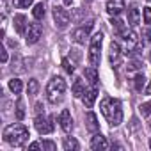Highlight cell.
<instances>
[{
  "mask_svg": "<svg viewBox=\"0 0 151 151\" xmlns=\"http://www.w3.org/2000/svg\"><path fill=\"white\" fill-rule=\"evenodd\" d=\"M101 114L105 116V119L109 121L110 126H119L123 123V109H121V101L116 98H105L100 105Z\"/></svg>",
  "mask_w": 151,
  "mask_h": 151,
  "instance_id": "6da1fadb",
  "label": "cell"
},
{
  "mask_svg": "<svg viewBox=\"0 0 151 151\" xmlns=\"http://www.w3.org/2000/svg\"><path fill=\"white\" fill-rule=\"evenodd\" d=\"M29 137V128L25 124H9L4 130V140L14 147H22Z\"/></svg>",
  "mask_w": 151,
  "mask_h": 151,
  "instance_id": "7a4b0ae2",
  "label": "cell"
},
{
  "mask_svg": "<svg viewBox=\"0 0 151 151\" xmlns=\"http://www.w3.org/2000/svg\"><path fill=\"white\" fill-rule=\"evenodd\" d=\"M64 93H66V80L60 78V77H53L48 82V86H46V98H48V101L53 103V105L60 103L62 98H64Z\"/></svg>",
  "mask_w": 151,
  "mask_h": 151,
  "instance_id": "3957f363",
  "label": "cell"
},
{
  "mask_svg": "<svg viewBox=\"0 0 151 151\" xmlns=\"http://www.w3.org/2000/svg\"><path fill=\"white\" fill-rule=\"evenodd\" d=\"M101 41H103V34L101 32H96L93 37H91V45H89V62L91 66H98L100 64V50H101Z\"/></svg>",
  "mask_w": 151,
  "mask_h": 151,
  "instance_id": "277c9868",
  "label": "cell"
},
{
  "mask_svg": "<svg viewBox=\"0 0 151 151\" xmlns=\"http://www.w3.org/2000/svg\"><path fill=\"white\" fill-rule=\"evenodd\" d=\"M53 22H55V27L59 30H64V29H68V25L71 22V16H69V13L64 7L55 6L53 7Z\"/></svg>",
  "mask_w": 151,
  "mask_h": 151,
  "instance_id": "5b68a950",
  "label": "cell"
},
{
  "mask_svg": "<svg viewBox=\"0 0 151 151\" xmlns=\"http://www.w3.org/2000/svg\"><path fill=\"white\" fill-rule=\"evenodd\" d=\"M93 27H94V22H93V20H89L86 25L78 27L77 30H75V32L71 34V39H73L75 43H78V45H86V39L89 37V34H91Z\"/></svg>",
  "mask_w": 151,
  "mask_h": 151,
  "instance_id": "8992f818",
  "label": "cell"
},
{
  "mask_svg": "<svg viewBox=\"0 0 151 151\" xmlns=\"http://www.w3.org/2000/svg\"><path fill=\"white\" fill-rule=\"evenodd\" d=\"M119 36H121L123 41H124V53H132V52H135V46H137V43H139L137 34H135L133 30L124 29V30L119 32Z\"/></svg>",
  "mask_w": 151,
  "mask_h": 151,
  "instance_id": "52a82bcc",
  "label": "cell"
},
{
  "mask_svg": "<svg viewBox=\"0 0 151 151\" xmlns=\"http://www.w3.org/2000/svg\"><path fill=\"white\" fill-rule=\"evenodd\" d=\"M34 126L36 130L41 133V135H46V133H52L53 132V117H45V116H37L34 119Z\"/></svg>",
  "mask_w": 151,
  "mask_h": 151,
  "instance_id": "ba28073f",
  "label": "cell"
},
{
  "mask_svg": "<svg viewBox=\"0 0 151 151\" xmlns=\"http://www.w3.org/2000/svg\"><path fill=\"white\" fill-rule=\"evenodd\" d=\"M41 34H43V29H41L39 23H29V29H27V32H25V41H27L29 45H34V43L39 41Z\"/></svg>",
  "mask_w": 151,
  "mask_h": 151,
  "instance_id": "9c48e42d",
  "label": "cell"
},
{
  "mask_svg": "<svg viewBox=\"0 0 151 151\" xmlns=\"http://www.w3.org/2000/svg\"><path fill=\"white\" fill-rule=\"evenodd\" d=\"M91 149H94V151H105V149H109V140H107V137H103L101 133H94V137L91 139Z\"/></svg>",
  "mask_w": 151,
  "mask_h": 151,
  "instance_id": "30bf717a",
  "label": "cell"
},
{
  "mask_svg": "<svg viewBox=\"0 0 151 151\" xmlns=\"http://www.w3.org/2000/svg\"><path fill=\"white\" fill-rule=\"evenodd\" d=\"M123 9H124V0H109V2H107V13L110 16L121 14Z\"/></svg>",
  "mask_w": 151,
  "mask_h": 151,
  "instance_id": "8fae6325",
  "label": "cell"
},
{
  "mask_svg": "<svg viewBox=\"0 0 151 151\" xmlns=\"http://www.w3.org/2000/svg\"><path fill=\"white\" fill-rule=\"evenodd\" d=\"M59 123H60V128H62L66 133L71 132V128H73V119H71V114H69L68 109H64V110L60 112V116H59Z\"/></svg>",
  "mask_w": 151,
  "mask_h": 151,
  "instance_id": "7c38bea8",
  "label": "cell"
},
{
  "mask_svg": "<svg viewBox=\"0 0 151 151\" xmlns=\"http://www.w3.org/2000/svg\"><path fill=\"white\" fill-rule=\"evenodd\" d=\"M96 98H98V89H96V86H93V87H91L89 91H86V93H84V96H82L84 105H86L87 109H93V105H94Z\"/></svg>",
  "mask_w": 151,
  "mask_h": 151,
  "instance_id": "4fadbf2b",
  "label": "cell"
},
{
  "mask_svg": "<svg viewBox=\"0 0 151 151\" xmlns=\"http://www.w3.org/2000/svg\"><path fill=\"white\" fill-rule=\"evenodd\" d=\"M86 126H87V130H89L91 133H96V132L100 130L98 116H96L94 112H87V116H86Z\"/></svg>",
  "mask_w": 151,
  "mask_h": 151,
  "instance_id": "5bb4252c",
  "label": "cell"
},
{
  "mask_svg": "<svg viewBox=\"0 0 151 151\" xmlns=\"http://www.w3.org/2000/svg\"><path fill=\"white\" fill-rule=\"evenodd\" d=\"M119 57H121V46H119V43L112 41L110 43V48H109V59H110L112 64H117L119 62Z\"/></svg>",
  "mask_w": 151,
  "mask_h": 151,
  "instance_id": "9a60e30c",
  "label": "cell"
},
{
  "mask_svg": "<svg viewBox=\"0 0 151 151\" xmlns=\"http://www.w3.org/2000/svg\"><path fill=\"white\" fill-rule=\"evenodd\" d=\"M14 29L18 34H25L27 29H29V23H27V18L23 14H16L14 16Z\"/></svg>",
  "mask_w": 151,
  "mask_h": 151,
  "instance_id": "2e32d148",
  "label": "cell"
},
{
  "mask_svg": "<svg viewBox=\"0 0 151 151\" xmlns=\"http://www.w3.org/2000/svg\"><path fill=\"white\" fill-rule=\"evenodd\" d=\"M84 77H86V80H87L91 86H96V84H98V71H96L94 66L84 69Z\"/></svg>",
  "mask_w": 151,
  "mask_h": 151,
  "instance_id": "e0dca14e",
  "label": "cell"
},
{
  "mask_svg": "<svg viewBox=\"0 0 151 151\" xmlns=\"http://www.w3.org/2000/svg\"><path fill=\"white\" fill-rule=\"evenodd\" d=\"M128 23H130L132 27H137V25L140 23V13H139L137 7H130V9H128Z\"/></svg>",
  "mask_w": 151,
  "mask_h": 151,
  "instance_id": "ac0fdd59",
  "label": "cell"
},
{
  "mask_svg": "<svg viewBox=\"0 0 151 151\" xmlns=\"http://www.w3.org/2000/svg\"><path fill=\"white\" fill-rule=\"evenodd\" d=\"M71 93H73V96H75V98H80V96H84V82H82V78H77V80L73 82Z\"/></svg>",
  "mask_w": 151,
  "mask_h": 151,
  "instance_id": "d6986e66",
  "label": "cell"
},
{
  "mask_svg": "<svg viewBox=\"0 0 151 151\" xmlns=\"http://www.w3.org/2000/svg\"><path fill=\"white\" fill-rule=\"evenodd\" d=\"M62 146H64V151H77V149L80 147V146H78V142L75 140L73 137H66Z\"/></svg>",
  "mask_w": 151,
  "mask_h": 151,
  "instance_id": "ffe728a7",
  "label": "cell"
},
{
  "mask_svg": "<svg viewBox=\"0 0 151 151\" xmlns=\"http://www.w3.org/2000/svg\"><path fill=\"white\" fill-rule=\"evenodd\" d=\"M144 86H146V78H144V75H142V73L135 75V78H133V87H135V91H137V93H140V91L144 89Z\"/></svg>",
  "mask_w": 151,
  "mask_h": 151,
  "instance_id": "44dd1931",
  "label": "cell"
},
{
  "mask_svg": "<svg viewBox=\"0 0 151 151\" xmlns=\"http://www.w3.org/2000/svg\"><path fill=\"white\" fill-rule=\"evenodd\" d=\"M22 87H23L22 80H18V78H13V80H9V89H11L14 94H20V93H22Z\"/></svg>",
  "mask_w": 151,
  "mask_h": 151,
  "instance_id": "7402d4cb",
  "label": "cell"
},
{
  "mask_svg": "<svg viewBox=\"0 0 151 151\" xmlns=\"http://www.w3.org/2000/svg\"><path fill=\"white\" fill-rule=\"evenodd\" d=\"M27 91H29V94H30V96L37 94V91H39V82H37V78H30V80H29Z\"/></svg>",
  "mask_w": 151,
  "mask_h": 151,
  "instance_id": "603a6c76",
  "label": "cell"
},
{
  "mask_svg": "<svg viewBox=\"0 0 151 151\" xmlns=\"http://www.w3.org/2000/svg\"><path fill=\"white\" fill-rule=\"evenodd\" d=\"M32 14H34L36 20H43L45 18V6L43 4H36L34 9H32Z\"/></svg>",
  "mask_w": 151,
  "mask_h": 151,
  "instance_id": "cb8c5ba5",
  "label": "cell"
},
{
  "mask_svg": "<svg viewBox=\"0 0 151 151\" xmlns=\"http://www.w3.org/2000/svg\"><path fill=\"white\" fill-rule=\"evenodd\" d=\"M139 112H140L144 117H149V116H151V101H149V103H142V105L139 107Z\"/></svg>",
  "mask_w": 151,
  "mask_h": 151,
  "instance_id": "d4e9b609",
  "label": "cell"
},
{
  "mask_svg": "<svg viewBox=\"0 0 151 151\" xmlns=\"http://www.w3.org/2000/svg\"><path fill=\"white\" fill-rule=\"evenodd\" d=\"M16 117H18L20 121L25 117V110H23V101H22V100H18V103H16Z\"/></svg>",
  "mask_w": 151,
  "mask_h": 151,
  "instance_id": "484cf974",
  "label": "cell"
},
{
  "mask_svg": "<svg viewBox=\"0 0 151 151\" xmlns=\"http://www.w3.org/2000/svg\"><path fill=\"white\" fill-rule=\"evenodd\" d=\"M32 2H34V0H13L14 7H20V9H25V7H29Z\"/></svg>",
  "mask_w": 151,
  "mask_h": 151,
  "instance_id": "4316f807",
  "label": "cell"
},
{
  "mask_svg": "<svg viewBox=\"0 0 151 151\" xmlns=\"http://www.w3.org/2000/svg\"><path fill=\"white\" fill-rule=\"evenodd\" d=\"M142 66H144V64H142L140 60H132V62L126 66V69H128V71H137V69H142Z\"/></svg>",
  "mask_w": 151,
  "mask_h": 151,
  "instance_id": "83f0119b",
  "label": "cell"
},
{
  "mask_svg": "<svg viewBox=\"0 0 151 151\" xmlns=\"http://www.w3.org/2000/svg\"><path fill=\"white\" fill-rule=\"evenodd\" d=\"M62 68H64V71H66L68 75H71V73L75 71V66H73L68 59H62Z\"/></svg>",
  "mask_w": 151,
  "mask_h": 151,
  "instance_id": "f1b7e54d",
  "label": "cell"
},
{
  "mask_svg": "<svg viewBox=\"0 0 151 151\" xmlns=\"http://www.w3.org/2000/svg\"><path fill=\"white\" fill-rule=\"evenodd\" d=\"M110 23H112V27H114L117 32H121V30H124V29H126V27L123 25V22H121V20H117V18H112V22H110Z\"/></svg>",
  "mask_w": 151,
  "mask_h": 151,
  "instance_id": "f546056e",
  "label": "cell"
},
{
  "mask_svg": "<svg viewBox=\"0 0 151 151\" xmlns=\"http://www.w3.org/2000/svg\"><path fill=\"white\" fill-rule=\"evenodd\" d=\"M41 147H43V149H46V151H55V149H57L55 142H52V140H43Z\"/></svg>",
  "mask_w": 151,
  "mask_h": 151,
  "instance_id": "4dcf8cb0",
  "label": "cell"
},
{
  "mask_svg": "<svg viewBox=\"0 0 151 151\" xmlns=\"http://www.w3.org/2000/svg\"><path fill=\"white\" fill-rule=\"evenodd\" d=\"M142 16H144V23L151 25V7H144V11H142Z\"/></svg>",
  "mask_w": 151,
  "mask_h": 151,
  "instance_id": "1f68e13d",
  "label": "cell"
},
{
  "mask_svg": "<svg viewBox=\"0 0 151 151\" xmlns=\"http://www.w3.org/2000/svg\"><path fill=\"white\" fill-rule=\"evenodd\" d=\"M29 149H30V151H36V149H41V144H39V142H32V144L29 146Z\"/></svg>",
  "mask_w": 151,
  "mask_h": 151,
  "instance_id": "d6a6232c",
  "label": "cell"
},
{
  "mask_svg": "<svg viewBox=\"0 0 151 151\" xmlns=\"http://www.w3.org/2000/svg\"><path fill=\"white\" fill-rule=\"evenodd\" d=\"M2 62H4V64L7 62V52H6V50H2Z\"/></svg>",
  "mask_w": 151,
  "mask_h": 151,
  "instance_id": "836d02e7",
  "label": "cell"
},
{
  "mask_svg": "<svg viewBox=\"0 0 151 151\" xmlns=\"http://www.w3.org/2000/svg\"><path fill=\"white\" fill-rule=\"evenodd\" d=\"M146 94H147V96H151V80H149V86L146 87Z\"/></svg>",
  "mask_w": 151,
  "mask_h": 151,
  "instance_id": "e575fe53",
  "label": "cell"
},
{
  "mask_svg": "<svg viewBox=\"0 0 151 151\" xmlns=\"http://www.w3.org/2000/svg\"><path fill=\"white\" fill-rule=\"evenodd\" d=\"M41 107H43L41 103H36V112H37V114H41Z\"/></svg>",
  "mask_w": 151,
  "mask_h": 151,
  "instance_id": "d590c367",
  "label": "cell"
},
{
  "mask_svg": "<svg viewBox=\"0 0 151 151\" xmlns=\"http://www.w3.org/2000/svg\"><path fill=\"white\" fill-rule=\"evenodd\" d=\"M62 2H64V4H66V6H69V4H71V2H73V0H62Z\"/></svg>",
  "mask_w": 151,
  "mask_h": 151,
  "instance_id": "8d00e7d4",
  "label": "cell"
},
{
  "mask_svg": "<svg viewBox=\"0 0 151 151\" xmlns=\"http://www.w3.org/2000/svg\"><path fill=\"white\" fill-rule=\"evenodd\" d=\"M149 149H151V139H149Z\"/></svg>",
  "mask_w": 151,
  "mask_h": 151,
  "instance_id": "74e56055",
  "label": "cell"
},
{
  "mask_svg": "<svg viewBox=\"0 0 151 151\" xmlns=\"http://www.w3.org/2000/svg\"><path fill=\"white\" fill-rule=\"evenodd\" d=\"M149 60H151V53H149Z\"/></svg>",
  "mask_w": 151,
  "mask_h": 151,
  "instance_id": "f35d334b",
  "label": "cell"
}]
</instances>
